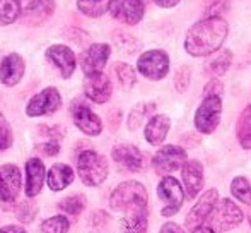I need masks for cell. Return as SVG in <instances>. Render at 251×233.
I'll use <instances>...</instances> for the list:
<instances>
[{
	"label": "cell",
	"instance_id": "obj_12",
	"mask_svg": "<svg viewBox=\"0 0 251 233\" xmlns=\"http://www.w3.org/2000/svg\"><path fill=\"white\" fill-rule=\"evenodd\" d=\"M219 203V192L215 189H208L199 197V203L190 209L188 216H186V227L195 228L200 225L207 223L208 216L214 211V207Z\"/></svg>",
	"mask_w": 251,
	"mask_h": 233
},
{
	"label": "cell",
	"instance_id": "obj_43",
	"mask_svg": "<svg viewBox=\"0 0 251 233\" xmlns=\"http://www.w3.org/2000/svg\"><path fill=\"white\" fill-rule=\"evenodd\" d=\"M159 7H164V9H169V7H175L179 0H154Z\"/></svg>",
	"mask_w": 251,
	"mask_h": 233
},
{
	"label": "cell",
	"instance_id": "obj_28",
	"mask_svg": "<svg viewBox=\"0 0 251 233\" xmlns=\"http://www.w3.org/2000/svg\"><path fill=\"white\" fill-rule=\"evenodd\" d=\"M231 192L239 203L251 204V183L246 176H236L231 182Z\"/></svg>",
	"mask_w": 251,
	"mask_h": 233
},
{
	"label": "cell",
	"instance_id": "obj_32",
	"mask_svg": "<svg viewBox=\"0 0 251 233\" xmlns=\"http://www.w3.org/2000/svg\"><path fill=\"white\" fill-rule=\"evenodd\" d=\"M155 108L154 103H142V105H137L135 108L132 110V114L128 116V129L130 130H135L142 125V122L146 120V116L151 114L152 110Z\"/></svg>",
	"mask_w": 251,
	"mask_h": 233
},
{
	"label": "cell",
	"instance_id": "obj_31",
	"mask_svg": "<svg viewBox=\"0 0 251 233\" xmlns=\"http://www.w3.org/2000/svg\"><path fill=\"white\" fill-rule=\"evenodd\" d=\"M58 207L65 214H69V216H79V214L84 211V207H86V199H84V196L65 197L63 201H60Z\"/></svg>",
	"mask_w": 251,
	"mask_h": 233
},
{
	"label": "cell",
	"instance_id": "obj_4",
	"mask_svg": "<svg viewBox=\"0 0 251 233\" xmlns=\"http://www.w3.org/2000/svg\"><path fill=\"white\" fill-rule=\"evenodd\" d=\"M222 115V98L217 94L203 96V101L195 112V127L201 134H212L217 129Z\"/></svg>",
	"mask_w": 251,
	"mask_h": 233
},
{
	"label": "cell",
	"instance_id": "obj_5",
	"mask_svg": "<svg viewBox=\"0 0 251 233\" xmlns=\"http://www.w3.org/2000/svg\"><path fill=\"white\" fill-rule=\"evenodd\" d=\"M241 221H243V211L231 199H222L219 201L217 206L210 213L207 225H210L215 232H227L231 228L238 227Z\"/></svg>",
	"mask_w": 251,
	"mask_h": 233
},
{
	"label": "cell",
	"instance_id": "obj_35",
	"mask_svg": "<svg viewBox=\"0 0 251 233\" xmlns=\"http://www.w3.org/2000/svg\"><path fill=\"white\" fill-rule=\"evenodd\" d=\"M116 45H118V48L123 54H137L140 48V43L133 36H130V34H120V36H116Z\"/></svg>",
	"mask_w": 251,
	"mask_h": 233
},
{
	"label": "cell",
	"instance_id": "obj_18",
	"mask_svg": "<svg viewBox=\"0 0 251 233\" xmlns=\"http://www.w3.org/2000/svg\"><path fill=\"white\" fill-rule=\"evenodd\" d=\"M181 178L185 183L186 196L190 199H195L200 194L201 187H203V167L200 161L188 160L181 168Z\"/></svg>",
	"mask_w": 251,
	"mask_h": 233
},
{
	"label": "cell",
	"instance_id": "obj_30",
	"mask_svg": "<svg viewBox=\"0 0 251 233\" xmlns=\"http://www.w3.org/2000/svg\"><path fill=\"white\" fill-rule=\"evenodd\" d=\"M108 0H77L79 10L84 12L86 16L91 17H100L108 9Z\"/></svg>",
	"mask_w": 251,
	"mask_h": 233
},
{
	"label": "cell",
	"instance_id": "obj_8",
	"mask_svg": "<svg viewBox=\"0 0 251 233\" xmlns=\"http://www.w3.org/2000/svg\"><path fill=\"white\" fill-rule=\"evenodd\" d=\"M21 187H23V178H21V170L16 165L0 167V203L5 209L12 207V204L16 203Z\"/></svg>",
	"mask_w": 251,
	"mask_h": 233
},
{
	"label": "cell",
	"instance_id": "obj_6",
	"mask_svg": "<svg viewBox=\"0 0 251 233\" xmlns=\"http://www.w3.org/2000/svg\"><path fill=\"white\" fill-rule=\"evenodd\" d=\"M157 196L164 203L161 214L166 218L178 213L183 206V201H185V192L181 189V183L171 175L162 176V180L157 185Z\"/></svg>",
	"mask_w": 251,
	"mask_h": 233
},
{
	"label": "cell",
	"instance_id": "obj_37",
	"mask_svg": "<svg viewBox=\"0 0 251 233\" xmlns=\"http://www.w3.org/2000/svg\"><path fill=\"white\" fill-rule=\"evenodd\" d=\"M190 76H192L190 67L185 65L178 69V72H176V76H175V86L179 93H185L186 91V87H188V84H190Z\"/></svg>",
	"mask_w": 251,
	"mask_h": 233
},
{
	"label": "cell",
	"instance_id": "obj_1",
	"mask_svg": "<svg viewBox=\"0 0 251 233\" xmlns=\"http://www.w3.org/2000/svg\"><path fill=\"white\" fill-rule=\"evenodd\" d=\"M229 26L221 16H210L193 24L185 38V50L193 57H210L222 47Z\"/></svg>",
	"mask_w": 251,
	"mask_h": 233
},
{
	"label": "cell",
	"instance_id": "obj_26",
	"mask_svg": "<svg viewBox=\"0 0 251 233\" xmlns=\"http://www.w3.org/2000/svg\"><path fill=\"white\" fill-rule=\"evenodd\" d=\"M23 16V7L19 0H0V26L16 23Z\"/></svg>",
	"mask_w": 251,
	"mask_h": 233
},
{
	"label": "cell",
	"instance_id": "obj_17",
	"mask_svg": "<svg viewBox=\"0 0 251 233\" xmlns=\"http://www.w3.org/2000/svg\"><path fill=\"white\" fill-rule=\"evenodd\" d=\"M113 160L128 172H140L144 170V154L140 153L139 147L132 144H120L115 146L111 151Z\"/></svg>",
	"mask_w": 251,
	"mask_h": 233
},
{
	"label": "cell",
	"instance_id": "obj_20",
	"mask_svg": "<svg viewBox=\"0 0 251 233\" xmlns=\"http://www.w3.org/2000/svg\"><path fill=\"white\" fill-rule=\"evenodd\" d=\"M55 12V0H31L23 14V21L29 26L41 24Z\"/></svg>",
	"mask_w": 251,
	"mask_h": 233
},
{
	"label": "cell",
	"instance_id": "obj_10",
	"mask_svg": "<svg viewBox=\"0 0 251 233\" xmlns=\"http://www.w3.org/2000/svg\"><path fill=\"white\" fill-rule=\"evenodd\" d=\"M62 105V96H60L56 87H45L38 94H34L26 107V114L29 116H41L55 114Z\"/></svg>",
	"mask_w": 251,
	"mask_h": 233
},
{
	"label": "cell",
	"instance_id": "obj_21",
	"mask_svg": "<svg viewBox=\"0 0 251 233\" xmlns=\"http://www.w3.org/2000/svg\"><path fill=\"white\" fill-rule=\"evenodd\" d=\"M45 165L41 160L38 158H31L26 163V196L29 197H36L41 192V187L45 182Z\"/></svg>",
	"mask_w": 251,
	"mask_h": 233
},
{
	"label": "cell",
	"instance_id": "obj_29",
	"mask_svg": "<svg viewBox=\"0 0 251 233\" xmlns=\"http://www.w3.org/2000/svg\"><path fill=\"white\" fill-rule=\"evenodd\" d=\"M69 220L63 214H56V216L47 218L40 225V233H69Z\"/></svg>",
	"mask_w": 251,
	"mask_h": 233
},
{
	"label": "cell",
	"instance_id": "obj_9",
	"mask_svg": "<svg viewBox=\"0 0 251 233\" xmlns=\"http://www.w3.org/2000/svg\"><path fill=\"white\" fill-rule=\"evenodd\" d=\"M137 69L147 79L161 81L169 70V57L162 50H149L139 57Z\"/></svg>",
	"mask_w": 251,
	"mask_h": 233
},
{
	"label": "cell",
	"instance_id": "obj_22",
	"mask_svg": "<svg viewBox=\"0 0 251 233\" xmlns=\"http://www.w3.org/2000/svg\"><path fill=\"white\" fill-rule=\"evenodd\" d=\"M171 127V120L168 115H154L146 125V139L152 146H159L164 143L166 136Z\"/></svg>",
	"mask_w": 251,
	"mask_h": 233
},
{
	"label": "cell",
	"instance_id": "obj_44",
	"mask_svg": "<svg viewBox=\"0 0 251 233\" xmlns=\"http://www.w3.org/2000/svg\"><path fill=\"white\" fill-rule=\"evenodd\" d=\"M248 220H250V225H251V214H250V216H248Z\"/></svg>",
	"mask_w": 251,
	"mask_h": 233
},
{
	"label": "cell",
	"instance_id": "obj_3",
	"mask_svg": "<svg viewBox=\"0 0 251 233\" xmlns=\"http://www.w3.org/2000/svg\"><path fill=\"white\" fill-rule=\"evenodd\" d=\"M77 172L86 185L98 187L106 180L109 167L104 156L93 149H86L77 158Z\"/></svg>",
	"mask_w": 251,
	"mask_h": 233
},
{
	"label": "cell",
	"instance_id": "obj_7",
	"mask_svg": "<svg viewBox=\"0 0 251 233\" xmlns=\"http://www.w3.org/2000/svg\"><path fill=\"white\" fill-rule=\"evenodd\" d=\"M186 153L185 149L178 146H173V144H168V146L161 147L157 153L152 158V167H154L155 174L168 176L173 172L183 168V165L186 163Z\"/></svg>",
	"mask_w": 251,
	"mask_h": 233
},
{
	"label": "cell",
	"instance_id": "obj_34",
	"mask_svg": "<svg viewBox=\"0 0 251 233\" xmlns=\"http://www.w3.org/2000/svg\"><path fill=\"white\" fill-rule=\"evenodd\" d=\"M36 213H38V206L34 203H31V201L21 203L16 209V216L21 223H31L34 220V216H36Z\"/></svg>",
	"mask_w": 251,
	"mask_h": 233
},
{
	"label": "cell",
	"instance_id": "obj_16",
	"mask_svg": "<svg viewBox=\"0 0 251 233\" xmlns=\"http://www.w3.org/2000/svg\"><path fill=\"white\" fill-rule=\"evenodd\" d=\"M47 58L60 70V74H62L65 79H69V77L72 76L77 67L75 55H74V52L70 50L69 47H65V45H51L47 50Z\"/></svg>",
	"mask_w": 251,
	"mask_h": 233
},
{
	"label": "cell",
	"instance_id": "obj_11",
	"mask_svg": "<svg viewBox=\"0 0 251 233\" xmlns=\"http://www.w3.org/2000/svg\"><path fill=\"white\" fill-rule=\"evenodd\" d=\"M108 10L116 21L133 26L140 23L146 9H144L142 0H109Z\"/></svg>",
	"mask_w": 251,
	"mask_h": 233
},
{
	"label": "cell",
	"instance_id": "obj_13",
	"mask_svg": "<svg viewBox=\"0 0 251 233\" xmlns=\"http://www.w3.org/2000/svg\"><path fill=\"white\" fill-rule=\"evenodd\" d=\"M111 54V48L106 43H96L91 45L82 55H80V69L84 70L86 76H94L100 74L104 69L106 62Z\"/></svg>",
	"mask_w": 251,
	"mask_h": 233
},
{
	"label": "cell",
	"instance_id": "obj_33",
	"mask_svg": "<svg viewBox=\"0 0 251 233\" xmlns=\"http://www.w3.org/2000/svg\"><path fill=\"white\" fill-rule=\"evenodd\" d=\"M115 74H116V77H118L120 84H122L125 89H130V87L135 86V83H137L135 70H133L128 63H116Z\"/></svg>",
	"mask_w": 251,
	"mask_h": 233
},
{
	"label": "cell",
	"instance_id": "obj_38",
	"mask_svg": "<svg viewBox=\"0 0 251 233\" xmlns=\"http://www.w3.org/2000/svg\"><path fill=\"white\" fill-rule=\"evenodd\" d=\"M38 149H40L43 154H47V156H55V154L60 153L58 139H48V141H45V143H41L40 146H38Z\"/></svg>",
	"mask_w": 251,
	"mask_h": 233
},
{
	"label": "cell",
	"instance_id": "obj_19",
	"mask_svg": "<svg viewBox=\"0 0 251 233\" xmlns=\"http://www.w3.org/2000/svg\"><path fill=\"white\" fill-rule=\"evenodd\" d=\"M24 69L26 63L24 58L19 54H10L3 57L2 63H0V81L5 86H16L24 76Z\"/></svg>",
	"mask_w": 251,
	"mask_h": 233
},
{
	"label": "cell",
	"instance_id": "obj_42",
	"mask_svg": "<svg viewBox=\"0 0 251 233\" xmlns=\"http://www.w3.org/2000/svg\"><path fill=\"white\" fill-rule=\"evenodd\" d=\"M192 233H217V232H215L214 228L210 227V225L203 223V225H200V227H195V228H193Z\"/></svg>",
	"mask_w": 251,
	"mask_h": 233
},
{
	"label": "cell",
	"instance_id": "obj_2",
	"mask_svg": "<svg viewBox=\"0 0 251 233\" xmlns=\"http://www.w3.org/2000/svg\"><path fill=\"white\" fill-rule=\"evenodd\" d=\"M109 207L123 216L147 213V190L137 180H126L113 190Z\"/></svg>",
	"mask_w": 251,
	"mask_h": 233
},
{
	"label": "cell",
	"instance_id": "obj_27",
	"mask_svg": "<svg viewBox=\"0 0 251 233\" xmlns=\"http://www.w3.org/2000/svg\"><path fill=\"white\" fill-rule=\"evenodd\" d=\"M147 225H149L147 213L123 216L122 218V233H146Z\"/></svg>",
	"mask_w": 251,
	"mask_h": 233
},
{
	"label": "cell",
	"instance_id": "obj_36",
	"mask_svg": "<svg viewBox=\"0 0 251 233\" xmlns=\"http://www.w3.org/2000/svg\"><path fill=\"white\" fill-rule=\"evenodd\" d=\"M12 144V129H10L9 122L3 118L0 114V149H7Z\"/></svg>",
	"mask_w": 251,
	"mask_h": 233
},
{
	"label": "cell",
	"instance_id": "obj_14",
	"mask_svg": "<svg viewBox=\"0 0 251 233\" xmlns=\"http://www.w3.org/2000/svg\"><path fill=\"white\" fill-rule=\"evenodd\" d=\"M84 93L94 103H106L111 98L113 86L111 81L106 74H94V76H86L84 81Z\"/></svg>",
	"mask_w": 251,
	"mask_h": 233
},
{
	"label": "cell",
	"instance_id": "obj_40",
	"mask_svg": "<svg viewBox=\"0 0 251 233\" xmlns=\"http://www.w3.org/2000/svg\"><path fill=\"white\" fill-rule=\"evenodd\" d=\"M161 233H185L181 230V227H178L176 223H166L162 225Z\"/></svg>",
	"mask_w": 251,
	"mask_h": 233
},
{
	"label": "cell",
	"instance_id": "obj_39",
	"mask_svg": "<svg viewBox=\"0 0 251 233\" xmlns=\"http://www.w3.org/2000/svg\"><path fill=\"white\" fill-rule=\"evenodd\" d=\"M222 91H224V87H222L221 81H219V79H212L210 83L205 86L203 96H208V94H217V96H221Z\"/></svg>",
	"mask_w": 251,
	"mask_h": 233
},
{
	"label": "cell",
	"instance_id": "obj_24",
	"mask_svg": "<svg viewBox=\"0 0 251 233\" xmlns=\"http://www.w3.org/2000/svg\"><path fill=\"white\" fill-rule=\"evenodd\" d=\"M232 62V54L229 50H222V52H217V54H212L210 58L207 60V63H205V70H207V74H210V76H222V74L227 72L229 65H231Z\"/></svg>",
	"mask_w": 251,
	"mask_h": 233
},
{
	"label": "cell",
	"instance_id": "obj_25",
	"mask_svg": "<svg viewBox=\"0 0 251 233\" xmlns=\"http://www.w3.org/2000/svg\"><path fill=\"white\" fill-rule=\"evenodd\" d=\"M236 134H238V141L245 149H251V105L243 110L241 116L238 120V127H236Z\"/></svg>",
	"mask_w": 251,
	"mask_h": 233
},
{
	"label": "cell",
	"instance_id": "obj_41",
	"mask_svg": "<svg viewBox=\"0 0 251 233\" xmlns=\"http://www.w3.org/2000/svg\"><path fill=\"white\" fill-rule=\"evenodd\" d=\"M0 233H27L23 227H17V225H7V227L0 228Z\"/></svg>",
	"mask_w": 251,
	"mask_h": 233
},
{
	"label": "cell",
	"instance_id": "obj_15",
	"mask_svg": "<svg viewBox=\"0 0 251 233\" xmlns=\"http://www.w3.org/2000/svg\"><path fill=\"white\" fill-rule=\"evenodd\" d=\"M72 118L74 123L82 130L87 136H100L102 130V122L101 118L91 110L87 105L84 103H75L72 107Z\"/></svg>",
	"mask_w": 251,
	"mask_h": 233
},
{
	"label": "cell",
	"instance_id": "obj_23",
	"mask_svg": "<svg viewBox=\"0 0 251 233\" xmlns=\"http://www.w3.org/2000/svg\"><path fill=\"white\" fill-rule=\"evenodd\" d=\"M74 176H75L74 175V170L69 165L56 163L48 170L47 183L53 192H60V190H63L65 187H69L74 182Z\"/></svg>",
	"mask_w": 251,
	"mask_h": 233
}]
</instances>
